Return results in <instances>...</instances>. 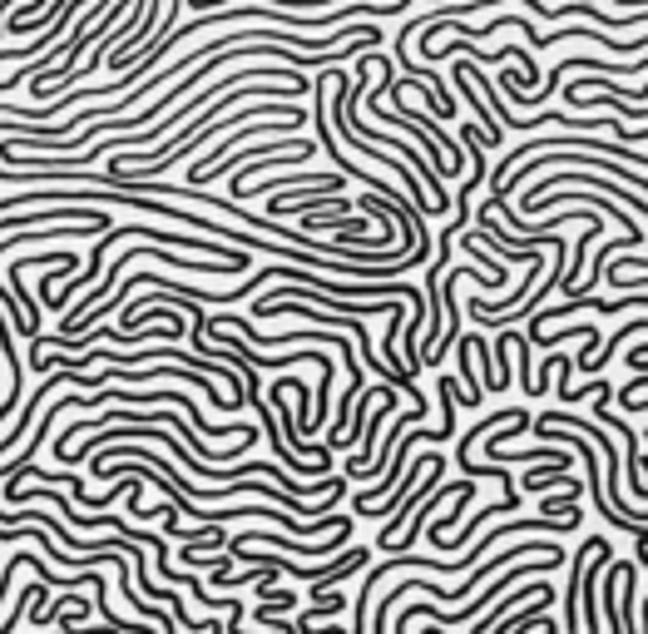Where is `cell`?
I'll list each match as a JSON object with an SVG mask.
<instances>
[{
    "instance_id": "7a4b0ae2",
    "label": "cell",
    "mask_w": 648,
    "mask_h": 634,
    "mask_svg": "<svg viewBox=\"0 0 648 634\" xmlns=\"http://www.w3.org/2000/svg\"><path fill=\"white\" fill-rule=\"evenodd\" d=\"M263 605L278 615V610H297V595H292V590H272V595H263Z\"/></svg>"
},
{
    "instance_id": "6da1fadb",
    "label": "cell",
    "mask_w": 648,
    "mask_h": 634,
    "mask_svg": "<svg viewBox=\"0 0 648 634\" xmlns=\"http://www.w3.org/2000/svg\"><path fill=\"white\" fill-rule=\"evenodd\" d=\"M609 401H614V387H604V392H599V407H594V417H604V427H614V431L624 437V461H629V495H634V501H648L644 457H639V431H634L624 417H609Z\"/></svg>"
}]
</instances>
